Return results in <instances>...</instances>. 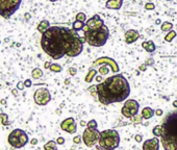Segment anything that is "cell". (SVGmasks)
<instances>
[{
  "label": "cell",
  "instance_id": "6da1fadb",
  "mask_svg": "<svg viewBox=\"0 0 177 150\" xmlns=\"http://www.w3.org/2000/svg\"><path fill=\"white\" fill-rule=\"evenodd\" d=\"M86 38L80 37L77 31L62 26H51L41 38V46L45 53L53 60H60L65 55L77 56L83 50Z\"/></svg>",
  "mask_w": 177,
  "mask_h": 150
},
{
  "label": "cell",
  "instance_id": "7a4b0ae2",
  "mask_svg": "<svg viewBox=\"0 0 177 150\" xmlns=\"http://www.w3.org/2000/svg\"><path fill=\"white\" fill-rule=\"evenodd\" d=\"M130 94V86L122 74L114 75L97 84L98 100L102 104L122 102Z\"/></svg>",
  "mask_w": 177,
  "mask_h": 150
},
{
  "label": "cell",
  "instance_id": "3957f363",
  "mask_svg": "<svg viewBox=\"0 0 177 150\" xmlns=\"http://www.w3.org/2000/svg\"><path fill=\"white\" fill-rule=\"evenodd\" d=\"M160 126V140L165 150H177V110L168 114Z\"/></svg>",
  "mask_w": 177,
  "mask_h": 150
},
{
  "label": "cell",
  "instance_id": "277c9868",
  "mask_svg": "<svg viewBox=\"0 0 177 150\" xmlns=\"http://www.w3.org/2000/svg\"><path fill=\"white\" fill-rule=\"evenodd\" d=\"M86 42L88 45L93 47H101L107 42L109 38V30L106 25H103L101 28L96 30H86L83 31Z\"/></svg>",
  "mask_w": 177,
  "mask_h": 150
},
{
  "label": "cell",
  "instance_id": "5b68a950",
  "mask_svg": "<svg viewBox=\"0 0 177 150\" xmlns=\"http://www.w3.org/2000/svg\"><path fill=\"white\" fill-rule=\"evenodd\" d=\"M120 144V136L115 129H105L100 133L98 145L104 150H115Z\"/></svg>",
  "mask_w": 177,
  "mask_h": 150
},
{
  "label": "cell",
  "instance_id": "8992f818",
  "mask_svg": "<svg viewBox=\"0 0 177 150\" xmlns=\"http://www.w3.org/2000/svg\"><path fill=\"white\" fill-rule=\"evenodd\" d=\"M9 145L14 148H23L27 143H28L29 139L27 133L24 130L20 129V128H16L9 135L7 138Z\"/></svg>",
  "mask_w": 177,
  "mask_h": 150
},
{
  "label": "cell",
  "instance_id": "52a82bcc",
  "mask_svg": "<svg viewBox=\"0 0 177 150\" xmlns=\"http://www.w3.org/2000/svg\"><path fill=\"white\" fill-rule=\"evenodd\" d=\"M22 0H0V16L9 19L20 7Z\"/></svg>",
  "mask_w": 177,
  "mask_h": 150
},
{
  "label": "cell",
  "instance_id": "ba28073f",
  "mask_svg": "<svg viewBox=\"0 0 177 150\" xmlns=\"http://www.w3.org/2000/svg\"><path fill=\"white\" fill-rule=\"evenodd\" d=\"M100 131L97 129H90L86 128L82 133V141L88 147H93L99 142L100 139Z\"/></svg>",
  "mask_w": 177,
  "mask_h": 150
},
{
  "label": "cell",
  "instance_id": "9c48e42d",
  "mask_svg": "<svg viewBox=\"0 0 177 150\" xmlns=\"http://www.w3.org/2000/svg\"><path fill=\"white\" fill-rule=\"evenodd\" d=\"M140 104L137 100L135 99H129L126 100V102L124 103L123 107L121 110L122 115L126 118H131L133 116L137 115V112H139Z\"/></svg>",
  "mask_w": 177,
  "mask_h": 150
},
{
  "label": "cell",
  "instance_id": "30bf717a",
  "mask_svg": "<svg viewBox=\"0 0 177 150\" xmlns=\"http://www.w3.org/2000/svg\"><path fill=\"white\" fill-rule=\"evenodd\" d=\"M33 100L38 105H46L50 102L51 100V94L48 89L46 88H40L35 91L33 94Z\"/></svg>",
  "mask_w": 177,
  "mask_h": 150
},
{
  "label": "cell",
  "instance_id": "8fae6325",
  "mask_svg": "<svg viewBox=\"0 0 177 150\" xmlns=\"http://www.w3.org/2000/svg\"><path fill=\"white\" fill-rule=\"evenodd\" d=\"M104 25V22L101 18L99 17V15H94L91 19H88L86 21V23L84 24V27L82 30L86 31V30H96L98 28H101Z\"/></svg>",
  "mask_w": 177,
  "mask_h": 150
},
{
  "label": "cell",
  "instance_id": "7c38bea8",
  "mask_svg": "<svg viewBox=\"0 0 177 150\" xmlns=\"http://www.w3.org/2000/svg\"><path fill=\"white\" fill-rule=\"evenodd\" d=\"M60 128H62L64 131H67V133H71V135L76 133V131H77V126H76L75 120L72 117L65 119L64 121L60 123Z\"/></svg>",
  "mask_w": 177,
  "mask_h": 150
},
{
  "label": "cell",
  "instance_id": "4fadbf2b",
  "mask_svg": "<svg viewBox=\"0 0 177 150\" xmlns=\"http://www.w3.org/2000/svg\"><path fill=\"white\" fill-rule=\"evenodd\" d=\"M100 64L101 65L105 64V65H107V66L112 67V71H113L114 73H117L118 71H119V66H118V64L111 58H106V56H104V58H98V60L93 64V66H98V65H100Z\"/></svg>",
  "mask_w": 177,
  "mask_h": 150
},
{
  "label": "cell",
  "instance_id": "5bb4252c",
  "mask_svg": "<svg viewBox=\"0 0 177 150\" xmlns=\"http://www.w3.org/2000/svg\"><path fill=\"white\" fill-rule=\"evenodd\" d=\"M143 150H159V141L157 138H152L144 142Z\"/></svg>",
  "mask_w": 177,
  "mask_h": 150
},
{
  "label": "cell",
  "instance_id": "9a60e30c",
  "mask_svg": "<svg viewBox=\"0 0 177 150\" xmlns=\"http://www.w3.org/2000/svg\"><path fill=\"white\" fill-rule=\"evenodd\" d=\"M140 38V33L135 29H129L125 33V42L127 44H132Z\"/></svg>",
  "mask_w": 177,
  "mask_h": 150
},
{
  "label": "cell",
  "instance_id": "2e32d148",
  "mask_svg": "<svg viewBox=\"0 0 177 150\" xmlns=\"http://www.w3.org/2000/svg\"><path fill=\"white\" fill-rule=\"evenodd\" d=\"M123 4V0H107L105 7L109 9H120Z\"/></svg>",
  "mask_w": 177,
  "mask_h": 150
},
{
  "label": "cell",
  "instance_id": "e0dca14e",
  "mask_svg": "<svg viewBox=\"0 0 177 150\" xmlns=\"http://www.w3.org/2000/svg\"><path fill=\"white\" fill-rule=\"evenodd\" d=\"M154 110L153 108H151V107H145V108H143V110H142V114H141V117L143 118V119H145V120H148V119H150V118H152L153 117V115H154Z\"/></svg>",
  "mask_w": 177,
  "mask_h": 150
},
{
  "label": "cell",
  "instance_id": "ac0fdd59",
  "mask_svg": "<svg viewBox=\"0 0 177 150\" xmlns=\"http://www.w3.org/2000/svg\"><path fill=\"white\" fill-rule=\"evenodd\" d=\"M50 28V23L48 20H42L38 25V30L39 32H41L43 35L44 32H46L48 29Z\"/></svg>",
  "mask_w": 177,
  "mask_h": 150
},
{
  "label": "cell",
  "instance_id": "d6986e66",
  "mask_svg": "<svg viewBox=\"0 0 177 150\" xmlns=\"http://www.w3.org/2000/svg\"><path fill=\"white\" fill-rule=\"evenodd\" d=\"M142 47L145 49V50L147 51V52L149 53H152L155 51V44L152 42V41H146V42H143V44H142Z\"/></svg>",
  "mask_w": 177,
  "mask_h": 150
},
{
  "label": "cell",
  "instance_id": "ffe728a7",
  "mask_svg": "<svg viewBox=\"0 0 177 150\" xmlns=\"http://www.w3.org/2000/svg\"><path fill=\"white\" fill-rule=\"evenodd\" d=\"M160 29L165 32H169L173 29V24L171 22H168V21H165V22L162 23L160 25Z\"/></svg>",
  "mask_w": 177,
  "mask_h": 150
},
{
  "label": "cell",
  "instance_id": "44dd1931",
  "mask_svg": "<svg viewBox=\"0 0 177 150\" xmlns=\"http://www.w3.org/2000/svg\"><path fill=\"white\" fill-rule=\"evenodd\" d=\"M96 74H97V71H96L94 68H91L90 69V71H88V75L86 76V82H92L93 81V78L95 77Z\"/></svg>",
  "mask_w": 177,
  "mask_h": 150
},
{
  "label": "cell",
  "instance_id": "7402d4cb",
  "mask_svg": "<svg viewBox=\"0 0 177 150\" xmlns=\"http://www.w3.org/2000/svg\"><path fill=\"white\" fill-rule=\"evenodd\" d=\"M31 76L33 79H39L43 76V71L40 68H35L31 71Z\"/></svg>",
  "mask_w": 177,
  "mask_h": 150
},
{
  "label": "cell",
  "instance_id": "603a6c76",
  "mask_svg": "<svg viewBox=\"0 0 177 150\" xmlns=\"http://www.w3.org/2000/svg\"><path fill=\"white\" fill-rule=\"evenodd\" d=\"M44 149L45 150H58V147H56V142L55 141H49L47 142L44 145Z\"/></svg>",
  "mask_w": 177,
  "mask_h": 150
},
{
  "label": "cell",
  "instance_id": "cb8c5ba5",
  "mask_svg": "<svg viewBox=\"0 0 177 150\" xmlns=\"http://www.w3.org/2000/svg\"><path fill=\"white\" fill-rule=\"evenodd\" d=\"M0 121H1L2 125L4 126H9V124H11V122L9 121V116H7L6 114H4V112H1V114H0Z\"/></svg>",
  "mask_w": 177,
  "mask_h": 150
},
{
  "label": "cell",
  "instance_id": "d4e9b609",
  "mask_svg": "<svg viewBox=\"0 0 177 150\" xmlns=\"http://www.w3.org/2000/svg\"><path fill=\"white\" fill-rule=\"evenodd\" d=\"M176 35H177L176 31H174V30L169 31V32L166 35V37H165V41H166V42H172L173 39H174Z\"/></svg>",
  "mask_w": 177,
  "mask_h": 150
},
{
  "label": "cell",
  "instance_id": "484cf974",
  "mask_svg": "<svg viewBox=\"0 0 177 150\" xmlns=\"http://www.w3.org/2000/svg\"><path fill=\"white\" fill-rule=\"evenodd\" d=\"M83 27H84V23L83 22H80V21L76 20L75 22L73 23V29H74V30H76V31L82 30V29H83Z\"/></svg>",
  "mask_w": 177,
  "mask_h": 150
},
{
  "label": "cell",
  "instance_id": "4316f807",
  "mask_svg": "<svg viewBox=\"0 0 177 150\" xmlns=\"http://www.w3.org/2000/svg\"><path fill=\"white\" fill-rule=\"evenodd\" d=\"M49 69L54 73H60V72H62V70H63V68L58 64H51V66Z\"/></svg>",
  "mask_w": 177,
  "mask_h": 150
},
{
  "label": "cell",
  "instance_id": "83f0119b",
  "mask_svg": "<svg viewBox=\"0 0 177 150\" xmlns=\"http://www.w3.org/2000/svg\"><path fill=\"white\" fill-rule=\"evenodd\" d=\"M152 133H153V135H154L155 137H160V136H162V133H163L162 126H160V125L155 126V127L153 128Z\"/></svg>",
  "mask_w": 177,
  "mask_h": 150
},
{
  "label": "cell",
  "instance_id": "f1b7e54d",
  "mask_svg": "<svg viewBox=\"0 0 177 150\" xmlns=\"http://www.w3.org/2000/svg\"><path fill=\"white\" fill-rule=\"evenodd\" d=\"M86 126H88V128H90V129H97V127H98L97 121H96V120H94V119L91 120V121L88 122Z\"/></svg>",
  "mask_w": 177,
  "mask_h": 150
},
{
  "label": "cell",
  "instance_id": "f546056e",
  "mask_svg": "<svg viewBox=\"0 0 177 150\" xmlns=\"http://www.w3.org/2000/svg\"><path fill=\"white\" fill-rule=\"evenodd\" d=\"M76 20L84 23L86 20V15L84 13H78L77 15H76Z\"/></svg>",
  "mask_w": 177,
  "mask_h": 150
},
{
  "label": "cell",
  "instance_id": "4dcf8cb0",
  "mask_svg": "<svg viewBox=\"0 0 177 150\" xmlns=\"http://www.w3.org/2000/svg\"><path fill=\"white\" fill-rule=\"evenodd\" d=\"M99 72L101 75H106L107 73L109 72V67H107V65H102L101 67L99 68Z\"/></svg>",
  "mask_w": 177,
  "mask_h": 150
},
{
  "label": "cell",
  "instance_id": "1f68e13d",
  "mask_svg": "<svg viewBox=\"0 0 177 150\" xmlns=\"http://www.w3.org/2000/svg\"><path fill=\"white\" fill-rule=\"evenodd\" d=\"M131 119V122L135 124H140L142 122V120H143V118L142 117H139V116H133V117L130 118Z\"/></svg>",
  "mask_w": 177,
  "mask_h": 150
},
{
  "label": "cell",
  "instance_id": "d6a6232c",
  "mask_svg": "<svg viewBox=\"0 0 177 150\" xmlns=\"http://www.w3.org/2000/svg\"><path fill=\"white\" fill-rule=\"evenodd\" d=\"M145 9H146L147 11H153V9H155L154 3H152V2H148V3H146V4H145Z\"/></svg>",
  "mask_w": 177,
  "mask_h": 150
},
{
  "label": "cell",
  "instance_id": "836d02e7",
  "mask_svg": "<svg viewBox=\"0 0 177 150\" xmlns=\"http://www.w3.org/2000/svg\"><path fill=\"white\" fill-rule=\"evenodd\" d=\"M69 73H70L71 76H74V75H76V73H77V70H76V68H74V67H71V68H69Z\"/></svg>",
  "mask_w": 177,
  "mask_h": 150
},
{
  "label": "cell",
  "instance_id": "e575fe53",
  "mask_svg": "<svg viewBox=\"0 0 177 150\" xmlns=\"http://www.w3.org/2000/svg\"><path fill=\"white\" fill-rule=\"evenodd\" d=\"M25 88V84H24V81H19L18 82V84H17V89L18 90H20V91H22L23 89Z\"/></svg>",
  "mask_w": 177,
  "mask_h": 150
},
{
  "label": "cell",
  "instance_id": "d590c367",
  "mask_svg": "<svg viewBox=\"0 0 177 150\" xmlns=\"http://www.w3.org/2000/svg\"><path fill=\"white\" fill-rule=\"evenodd\" d=\"M24 84H25V88H30L32 86V81L30 79H26L24 81Z\"/></svg>",
  "mask_w": 177,
  "mask_h": 150
},
{
  "label": "cell",
  "instance_id": "8d00e7d4",
  "mask_svg": "<svg viewBox=\"0 0 177 150\" xmlns=\"http://www.w3.org/2000/svg\"><path fill=\"white\" fill-rule=\"evenodd\" d=\"M56 143L60 144V145H63V144L65 143V139H64V138H63V137L58 138V140H56Z\"/></svg>",
  "mask_w": 177,
  "mask_h": 150
},
{
  "label": "cell",
  "instance_id": "74e56055",
  "mask_svg": "<svg viewBox=\"0 0 177 150\" xmlns=\"http://www.w3.org/2000/svg\"><path fill=\"white\" fill-rule=\"evenodd\" d=\"M73 142L75 144H79L80 143V137H79V136H76V137L73 139Z\"/></svg>",
  "mask_w": 177,
  "mask_h": 150
},
{
  "label": "cell",
  "instance_id": "f35d334b",
  "mask_svg": "<svg viewBox=\"0 0 177 150\" xmlns=\"http://www.w3.org/2000/svg\"><path fill=\"white\" fill-rule=\"evenodd\" d=\"M135 141H137V142H141L143 138H142V136H141V135H137V136H135Z\"/></svg>",
  "mask_w": 177,
  "mask_h": 150
},
{
  "label": "cell",
  "instance_id": "ab89813d",
  "mask_svg": "<svg viewBox=\"0 0 177 150\" xmlns=\"http://www.w3.org/2000/svg\"><path fill=\"white\" fill-rule=\"evenodd\" d=\"M50 66H51V63L50 62H46V63H45V65H44L45 69H49V68H50Z\"/></svg>",
  "mask_w": 177,
  "mask_h": 150
},
{
  "label": "cell",
  "instance_id": "60d3db41",
  "mask_svg": "<svg viewBox=\"0 0 177 150\" xmlns=\"http://www.w3.org/2000/svg\"><path fill=\"white\" fill-rule=\"evenodd\" d=\"M155 114H156L157 116H162L163 115V110H155Z\"/></svg>",
  "mask_w": 177,
  "mask_h": 150
},
{
  "label": "cell",
  "instance_id": "b9f144b4",
  "mask_svg": "<svg viewBox=\"0 0 177 150\" xmlns=\"http://www.w3.org/2000/svg\"><path fill=\"white\" fill-rule=\"evenodd\" d=\"M30 143H31V145H37V144H38V140H37V139H32L30 141Z\"/></svg>",
  "mask_w": 177,
  "mask_h": 150
},
{
  "label": "cell",
  "instance_id": "7bdbcfd3",
  "mask_svg": "<svg viewBox=\"0 0 177 150\" xmlns=\"http://www.w3.org/2000/svg\"><path fill=\"white\" fill-rule=\"evenodd\" d=\"M173 106H174V107H176V108H177V100H175V101L173 102Z\"/></svg>",
  "mask_w": 177,
  "mask_h": 150
},
{
  "label": "cell",
  "instance_id": "ee69618b",
  "mask_svg": "<svg viewBox=\"0 0 177 150\" xmlns=\"http://www.w3.org/2000/svg\"><path fill=\"white\" fill-rule=\"evenodd\" d=\"M96 80H97L98 82H100V80H101V77H100V76H97V77H96Z\"/></svg>",
  "mask_w": 177,
  "mask_h": 150
},
{
  "label": "cell",
  "instance_id": "f6af8a7d",
  "mask_svg": "<svg viewBox=\"0 0 177 150\" xmlns=\"http://www.w3.org/2000/svg\"><path fill=\"white\" fill-rule=\"evenodd\" d=\"M155 23H156V24H160V23H162V21L159 20V19H157V20L155 21Z\"/></svg>",
  "mask_w": 177,
  "mask_h": 150
},
{
  "label": "cell",
  "instance_id": "bcb514c9",
  "mask_svg": "<svg viewBox=\"0 0 177 150\" xmlns=\"http://www.w3.org/2000/svg\"><path fill=\"white\" fill-rule=\"evenodd\" d=\"M96 147H97V150H104V149H102V148L100 147L99 145H97V146H96Z\"/></svg>",
  "mask_w": 177,
  "mask_h": 150
},
{
  "label": "cell",
  "instance_id": "7dc6e473",
  "mask_svg": "<svg viewBox=\"0 0 177 150\" xmlns=\"http://www.w3.org/2000/svg\"><path fill=\"white\" fill-rule=\"evenodd\" d=\"M25 17H26V19H28V18H29V14H25Z\"/></svg>",
  "mask_w": 177,
  "mask_h": 150
},
{
  "label": "cell",
  "instance_id": "c3c4849f",
  "mask_svg": "<svg viewBox=\"0 0 177 150\" xmlns=\"http://www.w3.org/2000/svg\"><path fill=\"white\" fill-rule=\"evenodd\" d=\"M65 82H66V84H69V82H70V80H69V79H66V81H65Z\"/></svg>",
  "mask_w": 177,
  "mask_h": 150
},
{
  "label": "cell",
  "instance_id": "681fc988",
  "mask_svg": "<svg viewBox=\"0 0 177 150\" xmlns=\"http://www.w3.org/2000/svg\"><path fill=\"white\" fill-rule=\"evenodd\" d=\"M1 103H2V104H4V103H5V101H4V99H2V100H1Z\"/></svg>",
  "mask_w": 177,
  "mask_h": 150
},
{
  "label": "cell",
  "instance_id": "f907efd6",
  "mask_svg": "<svg viewBox=\"0 0 177 150\" xmlns=\"http://www.w3.org/2000/svg\"><path fill=\"white\" fill-rule=\"evenodd\" d=\"M49 1H51V2H55V1H58V0H49Z\"/></svg>",
  "mask_w": 177,
  "mask_h": 150
},
{
  "label": "cell",
  "instance_id": "816d5d0a",
  "mask_svg": "<svg viewBox=\"0 0 177 150\" xmlns=\"http://www.w3.org/2000/svg\"><path fill=\"white\" fill-rule=\"evenodd\" d=\"M166 1H169V0H166Z\"/></svg>",
  "mask_w": 177,
  "mask_h": 150
}]
</instances>
